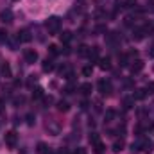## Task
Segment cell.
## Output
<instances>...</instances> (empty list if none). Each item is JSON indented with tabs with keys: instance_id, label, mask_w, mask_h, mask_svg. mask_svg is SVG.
<instances>
[{
	"instance_id": "52a82bcc",
	"label": "cell",
	"mask_w": 154,
	"mask_h": 154,
	"mask_svg": "<svg viewBox=\"0 0 154 154\" xmlns=\"http://www.w3.org/2000/svg\"><path fill=\"white\" fill-rule=\"evenodd\" d=\"M145 29L143 27H136V29H133V39L134 41H142V39L145 38Z\"/></svg>"
},
{
	"instance_id": "6da1fadb",
	"label": "cell",
	"mask_w": 154,
	"mask_h": 154,
	"mask_svg": "<svg viewBox=\"0 0 154 154\" xmlns=\"http://www.w3.org/2000/svg\"><path fill=\"white\" fill-rule=\"evenodd\" d=\"M45 27L48 31V34H57L61 31V20L57 16H50L47 22H45Z\"/></svg>"
},
{
	"instance_id": "e575fe53",
	"label": "cell",
	"mask_w": 154,
	"mask_h": 154,
	"mask_svg": "<svg viewBox=\"0 0 154 154\" xmlns=\"http://www.w3.org/2000/svg\"><path fill=\"white\" fill-rule=\"evenodd\" d=\"M124 4V7H134L136 5V0H125V2H122Z\"/></svg>"
},
{
	"instance_id": "603a6c76",
	"label": "cell",
	"mask_w": 154,
	"mask_h": 154,
	"mask_svg": "<svg viewBox=\"0 0 154 154\" xmlns=\"http://www.w3.org/2000/svg\"><path fill=\"white\" fill-rule=\"evenodd\" d=\"M115 116H116V111H115V109H106V113H104V118H106V122H111Z\"/></svg>"
},
{
	"instance_id": "60d3db41",
	"label": "cell",
	"mask_w": 154,
	"mask_h": 154,
	"mask_svg": "<svg viewBox=\"0 0 154 154\" xmlns=\"http://www.w3.org/2000/svg\"><path fill=\"white\" fill-rule=\"evenodd\" d=\"M124 86H125V88H131V86H133V81H131V79H125V81H124Z\"/></svg>"
},
{
	"instance_id": "d6986e66",
	"label": "cell",
	"mask_w": 154,
	"mask_h": 154,
	"mask_svg": "<svg viewBox=\"0 0 154 154\" xmlns=\"http://www.w3.org/2000/svg\"><path fill=\"white\" fill-rule=\"evenodd\" d=\"M79 90H81L82 95H90V93H91V84H90V82H82V84L79 86Z\"/></svg>"
},
{
	"instance_id": "8d00e7d4",
	"label": "cell",
	"mask_w": 154,
	"mask_h": 154,
	"mask_svg": "<svg viewBox=\"0 0 154 154\" xmlns=\"http://www.w3.org/2000/svg\"><path fill=\"white\" fill-rule=\"evenodd\" d=\"M4 41H7V32L0 29V43H4Z\"/></svg>"
},
{
	"instance_id": "8992f818",
	"label": "cell",
	"mask_w": 154,
	"mask_h": 154,
	"mask_svg": "<svg viewBox=\"0 0 154 154\" xmlns=\"http://www.w3.org/2000/svg\"><path fill=\"white\" fill-rule=\"evenodd\" d=\"M143 66H145V63L142 59H136V61H133V65L129 68H131V74H140L143 70Z\"/></svg>"
},
{
	"instance_id": "ab89813d",
	"label": "cell",
	"mask_w": 154,
	"mask_h": 154,
	"mask_svg": "<svg viewBox=\"0 0 154 154\" xmlns=\"http://www.w3.org/2000/svg\"><path fill=\"white\" fill-rule=\"evenodd\" d=\"M88 108H90V102L88 100H82L81 102V109H88Z\"/></svg>"
},
{
	"instance_id": "1f68e13d",
	"label": "cell",
	"mask_w": 154,
	"mask_h": 154,
	"mask_svg": "<svg viewBox=\"0 0 154 154\" xmlns=\"http://www.w3.org/2000/svg\"><path fill=\"white\" fill-rule=\"evenodd\" d=\"M25 120H27L29 125H34V115H32V113H27V115H25Z\"/></svg>"
},
{
	"instance_id": "d4e9b609",
	"label": "cell",
	"mask_w": 154,
	"mask_h": 154,
	"mask_svg": "<svg viewBox=\"0 0 154 154\" xmlns=\"http://www.w3.org/2000/svg\"><path fill=\"white\" fill-rule=\"evenodd\" d=\"M145 97H147L145 90H136V91H134V95H133V99H138V100H142V99H145Z\"/></svg>"
},
{
	"instance_id": "277c9868",
	"label": "cell",
	"mask_w": 154,
	"mask_h": 154,
	"mask_svg": "<svg viewBox=\"0 0 154 154\" xmlns=\"http://www.w3.org/2000/svg\"><path fill=\"white\" fill-rule=\"evenodd\" d=\"M99 91H100V95H111V91H113L111 82L106 79H100L99 81Z\"/></svg>"
},
{
	"instance_id": "4dcf8cb0",
	"label": "cell",
	"mask_w": 154,
	"mask_h": 154,
	"mask_svg": "<svg viewBox=\"0 0 154 154\" xmlns=\"http://www.w3.org/2000/svg\"><path fill=\"white\" fill-rule=\"evenodd\" d=\"M143 90H145V93H147V95H152V93H154V82H149Z\"/></svg>"
},
{
	"instance_id": "7c38bea8",
	"label": "cell",
	"mask_w": 154,
	"mask_h": 154,
	"mask_svg": "<svg viewBox=\"0 0 154 154\" xmlns=\"http://www.w3.org/2000/svg\"><path fill=\"white\" fill-rule=\"evenodd\" d=\"M133 104H134V99H133V97H125V99L122 100V108H124V111H129V109L133 108Z\"/></svg>"
},
{
	"instance_id": "ba28073f",
	"label": "cell",
	"mask_w": 154,
	"mask_h": 154,
	"mask_svg": "<svg viewBox=\"0 0 154 154\" xmlns=\"http://www.w3.org/2000/svg\"><path fill=\"white\" fill-rule=\"evenodd\" d=\"M0 20H2L4 23H11V22H13V11H11V9H4V11L0 13Z\"/></svg>"
},
{
	"instance_id": "cb8c5ba5",
	"label": "cell",
	"mask_w": 154,
	"mask_h": 154,
	"mask_svg": "<svg viewBox=\"0 0 154 154\" xmlns=\"http://www.w3.org/2000/svg\"><path fill=\"white\" fill-rule=\"evenodd\" d=\"M36 151H38L39 154H48L50 152V147H47V145L41 142V143H38V149H36Z\"/></svg>"
},
{
	"instance_id": "b9f144b4",
	"label": "cell",
	"mask_w": 154,
	"mask_h": 154,
	"mask_svg": "<svg viewBox=\"0 0 154 154\" xmlns=\"http://www.w3.org/2000/svg\"><path fill=\"white\" fill-rule=\"evenodd\" d=\"M147 54H149V57H152V59H154V45L149 48V50H147Z\"/></svg>"
},
{
	"instance_id": "7a4b0ae2",
	"label": "cell",
	"mask_w": 154,
	"mask_h": 154,
	"mask_svg": "<svg viewBox=\"0 0 154 154\" xmlns=\"http://www.w3.org/2000/svg\"><path fill=\"white\" fill-rule=\"evenodd\" d=\"M4 142H5V145H7L9 149H14V147H16V142H18V134H16L14 131H7Z\"/></svg>"
},
{
	"instance_id": "7402d4cb",
	"label": "cell",
	"mask_w": 154,
	"mask_h": 154,
	"mask_svg": "<svg viewBox=\"0 0 154 154\" xmlns=\"http://www.w3.org/2000/svg\"><path fill=\"white\" fill-rule=\"evenodd\" d=\"M124 149V140L120 138V140H115V143H113V152H120Z\"/></svg>"
},
{
	"instance_id": "f1b7e54d",
	"label": "cell",
	"mask_w": 154,
	"mask_h": 154,
	"mask_svg": "<svg viewBox=\"0 0 154 154\" xmlns=\"http://www.w3.org/2000/svg\"><path fill=\"white\" fill-rule=\"evenodd\" d=\"M23 102H25V97H23V95L14 97V100H13V104H14V106H20V104H23Z\"/></svg>"
},
{
	"instance_id": "5b68a950",
	"label": "cell",
	"mask_w": 154,
	"mask_h": 154,
	"mask_svg": "<svg viewBox=\"0 0 154 154\" xmlns=\"http://www.w3.org/2000/svg\"><path fill=\"white\" fill-rule=\"evenodd\" d=\"M31 39H32V36H31V32H29L27 29L20 31L18 36H16V41H18V43H27V41H31Z\"/></svg>"
},
{
	"instance_id": "f35d334b",
	"label": "cell",
	"mask_w": 154,
	"mask_h": 154,
	"mask_svg": "<svg viewBox=\"0 0 154 154\" xmlns=\"http://www.w3.org/2000/svg\"><path fill=\"white\" fill-rule=\"evenodd\" d=\"M43 102H45V104L48 106V104H52V102H54V99H52V97L48 95V97H43Z\"/></svg>"
},
{
	"instance_id": "4fadbf2b",
	"label": "cell",
	"mask_w": 154,
	"mask_h": 154,
	"mask_svg": "<svg viewBox=\"0 0 154 154\" xmlns=\"http://www.w3.org/2000/svg\"><path fill=\"white\" fill-rule=\"evenodd\" d=\"M99 52H100V48H99V47H91V48H90L88 57H90L91 61H97V59H99Z\"/></svg>"
},
{
	"instance_id": "83f0119b",
	"label": "cell",
	"mask_w": 154,
	"mask_h": 154,
	"mask_svg": "<svg viewBox=\"0 0 154 154\" xmlns=\"http://www.w3.org/2000/svg\"><path fill=\"white\" fill-rule=\"evenodd\" d=\"M48 54H50V56H57V54H59L57 45H50V47H48Z\"/></svg>"
},
{
	"instance_id": "5bb4252c",
	"label": "cell",
	"mask_w": 154,
	"mask_h": 154,
	"mask_svg": "<svg viewBox=\"0 0 154 154\" xmlns=\"http://www.w3.org/2000/svg\"><path fill=\"white\" fill-rule=\"evenodd\" d=\"M59 38H61V43L68 45V43H70V39H72V32H70V31H63V32L59 34Z\"/></svg>"
},
{
	"instance_id": "9c48e42d",
	"label": "cell",
	"mask_w": 154,
	"mask_h": 154,
	"mask_svg": "<svg viewBox=\"0 0 154 154\" xmlns=\"http://www.w3.org/2000/svg\"><path fill=\"white\" fill-rule=\"evenodd\" d=\"M106 41H108L109 45H115V43H118V41H120V34H118L116 31H111V32L106 36Z\"/></svg>"
},
{
	"instance_id": "74e56055",
	"label": "cell",
	"mask_w": 154,
	"mask_h": 154,
	"mask_svg": "<svg viewBox=\"0 0 154 154\" xmlns=\"http://www.w3.org/2000/svg\"><path fill=\"white\" fill-rule=\"evenodd\" d=\"M95 32H106V25H97L95 27Z\"/></svg>"
},
{
	"instance_id": "d6a6232c",
	"label": "cell",
	"mask_w": 154,
	"mask_h": 154,
	"mask_svg": "<svg viewBox=\"0 0 154 154\" xmlns=\"http://www.w3.org/2000/svg\"><path fill=\"white\" fill-rule=\"evenodd\" d=\"M74 91H75V86H74V84H68V86L65 88V93H66V95H72Z\"/></svg>"
},
{
	"instance_id": "4316f807",
	"label": "cell",
	"mask_w": 154,
	"mask_h": 154,
	"mask_svg": "<svg viewBox=\"0 0 154 154\" xmlns=\"http://www.w3.org/2000/svg\"><path fill=\"white\" fill-rule=\"evenodd\" d=\"M81 72H82V75H84V77H90L91 74H93V66H84Z\"/></svg>"
},
{
	"instance_id": "44dd1931",
	"label": "cell",
	"mask_w": 154,
	"mask_h": 154,
	"mask_svg": "<svg viewBox=\"0 0 154 154\" xmlns=\"http://www.w3.org/2000/svg\"><path fill=\"white\" fill-rule=\"evenodd\" d=\"M88 54H90V47L81 45V47L77 48V56H82V57H84V56H88Z\"/></svg>"
},
{
	"instance_id": "8fae6325",
	"label": "cell",
	"mask_w": 154,
	"mask_h": 154,
	"mask_svg": "<svg viewBox=\"0 0 154 154\" xmlns=\"http://www.w3.org/2000/svg\"><path fill=\"white\" fill-rule=\"evenodd\" d=\"M41 68H43V72H52V70L56 68V65H54V61H52V59H48V57H47V59L43 61Z\"/></svg>"
},
{
	"instance_id": "7bdbcfd3",
	"label": "cell",
	"mask_w": 154,
	"mask_h": 154,
	"mask_svg": "<svg viewBox=\"0 0 154 154\" xmlns=\"http://www.w3.org/2000/svg\"><path fill=\"white\" fill-rule=\"evenodd\" d=\"M74 154H88V152H86V149H82V147H79V149H77V151H75Z\"/></svg>"
},
{
	"instance_id": "30bf717a",
	"label": "cell",
	"mask_w": 154,
	"mask_h": 154,
	"mask_svg": "<svg viewBox=\"0 0 154 154\" xmlns=\"http://www.w3.org/2000/svg\"><path fill=\"white\" fill-rule=\"evenodd\" d=\"M142 142V151L143 152H152V149H154V143H152V140H140Z\"/></svg>"
},
{
	"instance_id": "3957f363",
	"label": "cell",
	"mask_w": 154,
	"mask_h": 154,
	"mask_svg": "<svg viewBox=\"0 0 154 154\" xmlns=\"http://www.w3.org/2000/svg\"><path fill=\"white\" fill-rule=\"evenodd\" d=\"M23 59H25L27 65H32V63L38 61V52H36L34 48H27V50L23 52Z\"/></svg>"
},
{
	"instance_id": "f546056e",
	"label": "cell",
	"mask_w": 154,
	"mask_h": 154,
	"mask_svg": "<svg viewBox=\"0 0 154 154\" xmlns=\"http://www.w3.org/2000/svg\"><path fill=\"white\" fill-rule=\"evenodd\" d=\"M97 142H100L99 134H97V133H91V134H90V143L93 145V143H97Z\"/></svg>"
},
{
	"instance_id": "9a60e30c",
	"label": "cell",
	"mask_w": 154,
	"mask_h": 154,
	"mask_svg": "<svg viewBox=\"0 0 154 154\" xmlns=\"http://www.w3.org/2000/svg\"><path fill=\"white\" fill-rule=\"evenodd\" d=\"M0 74L4 77H11V66H9V63H2V66H0Z\"/></svg>"
},
{
	"instance_id": "ac0fdd59",
	"label": "cell",
	"mask_w": 154,
	"mask_h": 154,
	"mask_svg": "<svg viewBox=\"0 0 154 154\" xmlns=\"http://www.w3.org/2000/svg\"><path fill=\"white\" fill-rule=\"evenodd\" d=\"M99 66H100V70H109V68H111V61H109V57H102L100 63H99Z\"/></svg>"
},
{
	"instance_id": "e0dca14e",
	"label": "cell",
	"mask_w": 154,
	"mask_h": 154,
	"mask_svg": "<svg viewBox=\"0 0 154 154\" xmlns=\"http://www.w3.org/2000/svg\"><path fill=\"white\" fill-rule=\"evenodd\" d=\"M118 61H120V66H127V65H129V56H127V52L118 54Z\"/></svg>"
},
{
	"instance_id": "484cf974",
	"label": "cell",
	"mask_w": 154,
	"mask_h": 154,
	"mask_svg": "<svg viewBox=\"0 0 154 154\" xmlns=\"http://www.w3.org/2000/svg\"><path fill=\"white\" fill-rule=\"evenodd\" d=\"M43 97H45L43 88H36V90L32 91V99H43Z\"/></svg>"
},
{
	"instance_id": "ffe728a7",
	"label": "cell",
	"mask_w": 154,
	"mask_h": 154,
	"mask_svg": "<svg viewBox=\"0 0 154 154\" xmlns=\"http://www.w3.org/2000/svg\"><path fill=\"white\" fill-rule=\"evenodd\" d=\"M57 109L63 111V113H66V111L70 109V104H68L66 100H59V102H57Z\"/></svg>"
},
{
	"instance_id": "836d02e7",
	"label": "cell",
	"mask_w": 154,
	"mask_h": 154,
	"mask_svg": "<svg viewBox=\"0 0 154 154\" xmlns=\"http://www.w3.org/2000/svg\"><path fill=\"white\" fill-rule=\"evenodd\" d=\"M124 23H125L127 27H131V25L134 23V18H133V16H125V20H124Z\"/></svg>"
},
{
	"instance_id": "d590c367",
	"label": "cell",
	"mask_w": 154,
	"mask_h": 154,
	"mask_svg": "<svg viewBox=\"0 0 154 154\" xmlns=\"http://www.w3.org/2000/svg\"><path fill=\"white\" fill-rule=\"evenodd\" d=\"M36 81H38V75H29V79H27V84H29V86H32Z\"/></svg>"
},
{
	"instance_id": "ee69618b",
	"label": "cell",
	"mask_w": 154,
	"mask_h": 154,
	"mask_svg": "<svg viewBox=\"0 0 154 154\" xmlns=\"http://www.w3.org/2000/svg\"><path fill=\"white\" fill-rule=\"evenodd\" d=\"M63 52H65V54H66V56H68V54H72V48H70V47H68V45H66V47H65V50H63Z\"/></svg>"
},
{
	"instance_id": "f6af8a7d",
	"label": "cell",
	"mask_w": 154,
	"mask_h": 154,
	"mask_svg": "<svg viewBox=\"0 0 154 154\" xmlns=\"http://www.w3.org/2000/svg\"><path fill=\"white\" fill-rule=\"evenodd\" d=\"M2 109H4V100L0 99V111H2Z\"/></svg>"
},
{
	"instance_id": "2e32d148",
	"label": "cell",
	"mask_w": 154,
	"mask_h": 154,
	"mask_svg": "<svg viewBox=\"0 0 154 154\" xmlns=\"http://www.w3.org/2000/svg\"><path fill=\"white\" fill-rule=\"evenodd\" d=\"M91 147H93V152L95 154H104V151H106V147H104L102 142H97V143H93Z\"/></svg>"
}]
</instances>
